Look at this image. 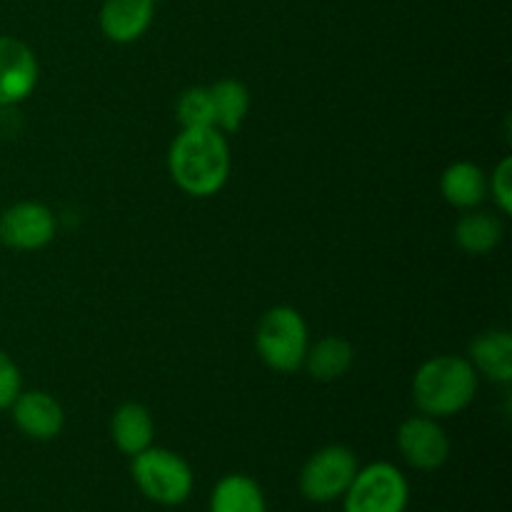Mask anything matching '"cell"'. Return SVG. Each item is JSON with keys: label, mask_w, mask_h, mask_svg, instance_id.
I'll return each mask as SVG.
<instances>
[{"label": "cell", "mask_w": 512, "mask_h": 512, "mask_svg": "<svg viewBox=\"0 0 512 512\" xmlns=\"http://www.w3.org/2000/svg\"><path fill=\"white\" fill-rule=\"evenodd\" d=\"M58 233V218L53 210L35 200H20L0 215V243L20 253H35L48 248Z\"/></svg>", "instance_id": "cell-8"}, {"label": "cell", "mask_w": 512, "mask_h": 512, "mask_svg": "<svg viewBox=\"0 0 512 512\" xmlns=\"http://www.w3.org/2000/svg\"><path fill=\"white\" fill-rule=\"evenodd\" d=\"M355 363V348L350 340L343 335H325V338L310 343L308 353H305L303 368L308 370L310 378L318 383H335Z\"/></svg>", "instance_id": "cell-16"}, {"label": "cell", "mask_w": 512, "mask_h": 512, "mask_svg": "<svg viewBox=\"0 0 512 512\" xmlns=\"http://www.w3.org/2000/svg\"><path fill=\"white\" fill-rule=\"evenodd\" d=\"M110 438H113L115 448L128 458L143 453L155 440V423L150 410L145 405L133 403V400L118 405V410L110 418Z\"/></svg>", "instance_id": "cell-14"}, {"label": "cell", "mask_w": 512, "mask_h": 512, "mask_svg": "<svg viewBox=\"0 0 512 512\" xmlns=\"http://www.w3.org/2000/svg\"><path fill=\"white\" fill-rule=\"evenodd\" d=\"M468 360L475 373L498 385L512 383V335L510 330H485L470 343Z\"/></svg>", "instance_id": "cell-13"}, {"label": "cell", "mask_w": 512, "mask_h": 512, "mask_svg": "<svg viewBox=\"0 0 512 512\" xmlns=\"http://www.w3.org/2000/svg\"><path fill=\"white\" fill-rule=\"evenodd\" d=\"M130 460V475L145 500L160 508H178L188 503L195 488V473L183 455L150 445Z\"/></svg>", "instance_id": "cell-3"}, {"label": "cell", "mask_w": 512, "mask_h": 512, "mask_svg": "<svg viewBox=\"0 0 512 512\" xmlns=\"http://www.w3.org/2000/svg\"><path fill=\"white\" fill-rule=\"evenodd\" d=\"M175 118L180 128H215L210 90L203 85L185 88L175 100Z\"/></svg>", "instance_id": "cell-19"}, {"label": "cell", "mask_w": 512, "mask_h": 512, "mask_svg": "<svg viewBox=\"0 0 512 512\" xmlns=\"http://www.w3.org/2000/svg\"><path fill=\"white\" fill-rule=\"evenodd\" d=\"M440 195L458 210H475L488 198V173L473 160H455L440 175Z\"/></svg>", "instance_id": "cell-12"}, {"label": "cell", "mask_w": 512, "mask_h": 512, "mask_svg": "<svg viewBox=\"0 0 512 512\" xmlns=\"http://www.w3.org/2000/svg\"><path fill=\"white\" fill-rule=\"evenodd\" d=\"M488 195L503 215L512 213V158H503L488 175Z\"/></svg>", "instance_id": "cell-20"}, {"label": "cell", "mask_w": 512, "mask_h": 512, "mask_svg": "<svg viewBox=\"0 0 512 512\" xmlns=\"http://www.w3.org/2000/svg\"><path fill=\"white\" fill-rule=\"evenodd\" d=\"M310 348V330L300 310L275 305L265 310L255 328V350L275 373H295L303 368Z\"/></svg>", "instance_id": "cell-4"}, {"label": "cell", "mask_w": 512, "mask_h": 512, "mask_svg": "<svg viewBox=\"0 0 512 512\" xmlns=\"http://www.w3.org/2000/svg\"><path fill=\"white\" fill-rule=\"evenodd\" d=\"M210 103H213L215 128L225 135H233L243 128L250 113V90L238 78H220L210 85Z\"/></svg>", "instance_id": "cell-18"}, {"label": "cell", "mask_w": 512, "mask_h": 512, "mask_svg": "<svg viewBox=\"0 0 512 512\" xmlns=\"http://www.w3.org/2000/svg\"><path fill=\"white\" fill-rule=\"evenodd\" d=\"M155 5L150 0H103L98 23L110 43L130 45L153 25Z\"/></svg>", "instance_id": "cell-11"}, {"label": "cell", "mask_w": 512, "mask_h": 512, "mask_svg": "<svg viewBox=\"0 0 512 512\" xmlns=\"http://www.w3.org/2000/svg\"><path fill=\"white\" fill-rule=\"evenodd\" d=\"M40 65L33 48L13 35H0V108H15L33 95Z\"/></svg>", "instance_id": "cell-9"}, {"label": "cell", "mask_w": 512, "mask_h": 512, "mask_svg": "<svg viewBox=\"0 0 512 512\" xmlns=\"http://www.w3.org/2000/svg\"><path fill=\"white\" fill-rule=\"evenodd\" d=\"M358 468V455L348 445H325L315 450L300 468V495L313 505L338 503L353 483Z\"/></svg>", "instance_id": "cell-6"}, {"label": "cell", "mask_w": 512, "mask_h": 512, "mask_svg": "<svg viewBox=\"0 0 512 512\" xmlns=\"http://www.w3.org/2000/svg\"><path fill=\"white\" fill-rule=\"evenodd\" d=\"M340 503L343 512H405L410 505L408 475L388 460L360 465Z\"/></svg>", "instance_id": "cell-5"}, {"label": "cell", "mask_w": 512, "mask_h": 512, "mask_svg": "<svg viewBox=\"0 0 512 512\" xmlns=\"http://www.w3.org/2000/svg\"><path fill=\"white\" fill-rule=\"evenodd\" d=\"M150 3H153V5H155V3H160V0H150Z\"/></svg>", "instance_id": "cell-22"}, {"label": "cell", "mask_w": 512, "mask_h": 512, "mask_svg": "<svg viewBox=\"0 0 512 512\" xmlns=\"http://www.w3.org/2000/svg\"><path fill=\"white\" fill-rule=\"evenodd\" d=\"M208 512H268L263 488L245 473H228L213 485Z\"/></svg>", "instance_id": "cell-15"}, {"label": "cell", "mask_w": 512, "mask_h": 512, "mask_svg": "<svg viewBox=\"0 0 512 512\" xmlns=\"http://www.w3.org/2000/svg\"><path fill=\"white\" fill-rule=\"evenodd\" d=\"M233 168L228 135L218 128H180L168 150V173L190 198H213Z\"/></svg>", "instance_id": "cell-1"}, {"label": "cell", "mask_w": 512, "mask_h": 512, "mask_svg": "<svg viewBox=\"0 0 512 512\" xmlns=\"http://www.w3.org/2000/svg\"><path fill=\"white\" fill-rule=\"evenodd\" d=\"M503 235H505L503 220H500L498 215L480 208L465 210V213L460 215L458 223H455V230H453L455 245L468 255L493 253V250L500 245V240H503Z\"/></svg>", "instance_id": "cell-17"}, {"label": "cell", "mask_w": 512, "mask_h": 512, "mask_svg": "<svg viewBox=\"0 0 512 512\" xmlns=\"http://www.w3.org/2000/svg\"><path fill=\"white\" fill-rule=\"evenodd\" d=\"M395 443H398L405 465L418 473H435L448 463L450 453H453V445H450L440 420L428 418L423 413L410 415L400 423Z\"/></svg>", "instance_id": "cell-7"}, {"label": "cell", "mask_w": 512, "mask_h": 512, "mask_svg": "<svg viewBox=\"0 0 512 512\" xmlns=\"http://www.w3.org/2000/svg\"><path fill=\"white\" fill-rule=\"evenodd\" d=\"M20 390H23V375H20V368L5 350H0V413H3V410H10V405L15 403Z\"/></svg>", "instance_id": "cell-21"}, {"label": "cell", "mask_w": 512, "mask_h": 512, "mask_svg": "<svg viewBox=\"0 0 512 512\" xmlns=\"http://www.w3.org/2000/svg\"><path fill=\"white\" fill-rule=\"evenodd\" d=\"M10 415L25 438L40 443L55 440L65 428L63 405L45 390H20L15 403L10 405Z\"/></svg>", "instance_id": "cell-10"}, {"label": "cell", "mask_w": 512, "mask_h": 512, "mask_svg": "<svg viewBox=\"0 0 512 512\" xmlns=\"http://www.w3.org/2000/svg\"><path fill=\"white\" fill-rule=\"evenodd\" d=\"M480 375L463 355H435L413 375V403L435 420L455 418L473 405Z\"/></svg>", "instance_id": "cell-2"}]
</instances>
